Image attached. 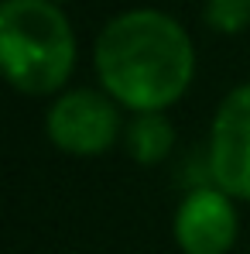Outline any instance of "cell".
Wrapping results in <instances>:
<instances>
[{"instance_id": "1", "label": "cell", "mask_w": 250, "mask_h": 254, "mask_svg": "<svg viewBox=\"0 0 250 254\" xmlns=\"http://www.w3.org/2000/svg\"><path fill=\"white\" fill-rule=\"evenodd\" d=\"M96 72L113 100L144 114L171 107L192 83L196 52L161 10H127L96 38Z\"/></svg>"}, {"instance_id": "2", "label": "cell", "mask_w": 250, "mask_h": 254, "mask_svg": "<svg viewBox=\"0 0 250 254\" xmlns=\"http://www.w3.org/2000/svg\"><path fill=\"white\" fill-rule=\"evenodd\" d=\"M0 62L21 93L45 96L65 86L76 65V38L51 0H7L0 7Z\"/></svg>"}, {"instance_id": "3", "label": "cell", "mask_w": 250, "mask_h": 254, "mask_svg": "<svg viewBox=\"0 0 250 254\" xmlns=\"http://www.w3.org/2000/svg\"><path fill=\"white\" fill-rule=\"evenodd\" d=\"M209 169L226 196L250 199V83L237 86L212 117Z\"/></svg>"}, {"instance_id": "4", "label": "cell", "mask_w": 250, "mask_h": 254, "mask_svg": "<svg viewBox=\"0 0 250 254\" xmlns=\"http://www.w3.org/2000/svg\"><path fill=\"white\" fill-rule=\"evenodd\" d=\"M48 137L72 155H100L117 141L120 117L117 107L93 89H76L55 100L48 110Z\"/></svg>"}, {"instance_id": "5", "label": "cell", "mask_w": 250, "mask_h": 254, "mask_svg": "<svg viewBox=\"0 0 250 254\" xmlns=\"http://www.w3.org/2000/svg\"><path fill=\"white\" fill-rule=\"evenodd\" d=\"M175 237L185 254H226L237 241V213L223 189H196L175 213Z\"/></svg>"}, {"instance_id": "6", "label": "cell", "mask_w": 250, "mask_h": 254, "mask_svg": "<svg viewBox=\"0 0 250 254\" xmlns=\"http://www.w3.org/2000/svg\"><path fill=\"white\" fill-rule=\"evenodd\" d=\"M171 141H175V130L161 110L134 114V121L127 124V151L141 165H158L171 151Z\"/></svg>"}, {"instance_id": "7", "label": "cell", "mask_w": 250, "mask_h": 254, "mask_svg": "<svg viewBox=\"0 0 250 254\" xmlns=\"http://www.w3.org/2000/svg\"><path fill=\"white\" fill-rule=\"evenodd\" d=\"M206 21L212 31L237 35V31H244L250 24V0H209Z\"/></svg>"}]
</instances>
